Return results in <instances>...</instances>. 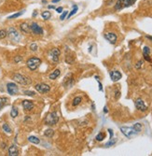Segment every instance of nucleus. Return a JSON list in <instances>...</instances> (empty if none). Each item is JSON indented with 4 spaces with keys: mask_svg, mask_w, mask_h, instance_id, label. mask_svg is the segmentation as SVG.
Masks as SVG:
<instances>
[{
    "mask_svg": "<svg viewBox=\"0 0 152 156\" xmlns=\"http://www.w3.org/2000/svg\"><path fill=\"white\" fill-rule=\"evenodd\" d=\"M135 2L136 0H117V2H116V4L114 6V9L119 11V10L125 9V8L131 7Z\"/></svg>",
    "mask_w": 152,
    "mask_h": 156,
    "instance_id": "obj_1",
    "label": "nucleus"
},
{
    "mask_svg": "<svg viewBox=\"0 0 152 156\" xmlns=\"http://www.w3.org/2000/svg\"><path fill=\"white\" fill-rule=\"evenodd\" d=\"M12 79L14 82H16L17 83H20L21 85H29V84L32 83V80L29 77H26L24 75L19 74V73H16V74H13L12 76Z\"/></svg>",
    "mask_w": 152,
    "mask_h": 156,
    "instance_id": "obj_2",
    "label": "nucleus"
},
{
    "mask_svg": "<svg viewBox=\"0 0 152 156\" xmlns=\"http://www.w3.org/2000/svg\"><path fill=\"white\" fill-rule=\"evenodd\" d=\"M58 121H59V116L56 111L50 112V113H49V114L46 116V118H45V124L49 126L55 125V124L58 123Z\"/></svg>",
    "mask_w": 152,
    "mask_h": 156,
    "instance_id": "obj_3",
    "label": "nucleus"
},
{
    "mask_svg": "<svg viewBox=\"0 0 152 156\" xmlns=\"http://www.w3.org/2000/svg\"><path fill=\"white\" fill-rule=\"evenodd\" d=\"M40 64H41V60H40L39 58H38V57H31V58L28 59L27 62H26L27 67L30 70H32V71L38 69V67L40 65Z\"/></svg>",
    "mask_w": 152,
    "mask_h": 156,
    "instance_id": "obj_4",
    "label": "nucleus"
},
{
    "mask_svg": "<svg viewBox=\"0 0 152 156\" xmlns=\"http://www.w3.org/2000/svg\"><path fill=\"white\" fill-rule=\"evenodd\" d=\"M120 131L128 138H133V135H135L137 134V132L134 130L133 127H128V126H122V127H120Z\"/></svg>",
    "mask_w": 152,
    "mask_h": 156,
    "instance_id": "obj_5",
    "label": "nucleus"
},
{
    "mask_svg": "<svg viewBox=\"0 0 152 156\" xmlns=\"http://www.w3.org/2000/svg\"><path fill=\"white\" fill-rule=\"evenodd\" d=\"M8 36H10V37L14 41H19L21 37H20L19 32L15 29L14 27H10L8 29Z\"/></svg>",
    "mask_w": 152,
    "mask_h": 156,
    "instance_id": "obj_6",
    "label": "nucleus"
},
{
    "mask_svg": "<svg viewBox=\"0 0 152 156\" xmlns=\"http://www.w3.org/2000/svg\"><path fill=\"white\" fill-rule=\"evenodd\" d=\"M35 89L40 93H46L48 92H49L50 87L46 83H38L35 86Z\"/></svg>",
    "mask_w": 152,
    "mask_h": 156,
    "instance_id": "obj_7",
    "label": "nucleus"
},
{
    "mask_svg": "<svg viewBox=\"0 0 152 156\" xmlns=\"http://www.w3.org/2000/svg\"><path fill=\"white\" fill-rule=\"evenodd\" d=\"M7 90L8 93H10V96H15L18 91H19V88L17 86V84L14 82H10V83L7 84Z\"/></svg>",
    "mask_w": 152,
    "mask_h": 156,
    "instance_id": "obj_8",
    "label": "nucleus"
},
{
    "mask_svg": "<svg viewBox=\"0 0 152 156\" xmlns=\"http://www.w3.org/2000/svg\"><path fill=\"white\" fill-rule=\"evenodd\" d=\"M30 30L32 31L33 34L35 35H42L43 29L41 26H39L37 23H32L30 25Z\"/></svg>",
    "mask_w": 152,
    "mask_h": 156,
    "instance_id": "obj_9",
    "label": "nucleus"
},
{
    "mask_svg": "<svg viewBox=\"0 0 152 156\" xmlns=\"http://www.w3.org/2000/svg\"><path fill=\"white\" fill-rule=\"evenodd\" d=\"M134 105H135V107L138 110H140V111H142V112L147 111V107L145 105L144 101H143L141 98H138V99H136V100L134 101Z\"/></svg>",
    "mask_w": 152,
    "mask_h": 156,
    "instance_id": "obj_10",
    "label": "nucleus"
},
{
    "mask_svg": "<svg viewBox=\"0 0 152 156\" xmlns=\"http://www.w3.org/2000/svg\"><path fill=\"white\" fill-rule=\"evenodd\" d=\"M105 38L107 40L109 43H111V44H116L118 37L116 34H114V33L108 32V33H106V34H105Z\"/></svg>",
    "mask_w": 152,
    "mask_h": 156,
    "instance_id": "obj_11",
    "label": "nucleus"
},
{
    "mask_svg": "<svg viewBox=\"0 0 152 156\" xmlns=\"http://www.w3.org/2000/svg\"><path fill=\"white\" fill-rule=\"evenodd\" d=\"M49 54L52 56V59L54 63H58L59 57H60V54H61V51L59 49H57V48H55V49H52V51H50Z\"/></svg>",
    "mask_w": 152,
    "mask_h": 156,
    "instance_id": "obj_12",
    "label": "nucleus"
},
{
    "mask_svg": "<svg viewBox=\"0 0 152 156\" xmlns=\"http://www.w3.org/2000/svg\"><path fill=\"white\" fill-rule=\"evenodd\" d=\"M122 75L121 73L118 71V70H112V71H110V78H111V80L114 82H119V79H121Z\"/></svg>",
    "mask_w": 152,
    "mask_h": 156,
    "instance_id": "obj_13",
    "label": "nucleus"
},
{
    "mask_svg": "<svg viewBox=\"0 0 152 156\" xmlns=\"http://www.w3.org/2000/svg\"><path fill=\"white\" fill-rule=\"evenodd\" d=\"M21 105H23L24 110H26V111H30L34 108V103L30 100H24L21 103Z\"/></svg>",
    "mask_w": 152,
    "mask_h": 156,
    "instance_id": "obj_14",
    "label": "nucleus"
},
{
    "mask_svg": "<svg viewBox=\"0 0 152 156\" xmlns=\"http://www.w3.org/2000/svg\"><path fill=\"white\" fill-rule=\"evenodd\" d=\"M149 54H150V49L147 46H145L144 47V49H143V56H144V58H145L146 61L151 63L152 60H151V58H150Z\"/></svg>",
    "mask_w": 152,
    "mask_h": 156,
    "instance_id": "obj_15",
    "label": "nucleus"
},
{
    "mask_svg": "<svg viewBox=\"0 0 152 156\" xmlns=\"http://www.w3.org/2000/svg\"><path fill=\"white\" fill-rule=\"evenodd\" d=\"M9 155L10 156H17L19 155V150L16 145H12L9 149Z\"/></svg>",
    "mask_w": 152,
    "mask_h": 156,
    "instance_id": "obj_16",
    "label": "nucleus"
},
{
    "mask_svg": "<svg viewBox=\"0 0 152 156\" xmlns=\"http://www.w3.org/2000/svg\"><path fill=\"white\" fill-rule=\"evenodd\" d=\"M73 82H74V79H73L72 74H68L66 78V82H63V85L66 87H70L73 84Z\"/></svg>",
    "mask_w": 152,
    "mask_h": 156,
    "instance_id": "obj_17",
    "label": "nucleus"
},
{
    "mask_svg": "<svg viewBox=\"0 0 152 156\" xmlns=\"http://www.w3.org/2000/svg\"><path fill=\"white\" fill-rule=\"evenodd\" d=\"M20 29L23 33L24 34H28L29 31H30V26L28 25V23H21L20 24Z\"/></svg>",
    "mask_w": 152,
    "mask_h": 156,
    "instance_id": "obj_18",
    "label": "nucleus"
},
{
    "mask_svg": "<svg viewBox=\"0 0 152 156\" xmlns=\"http://www.w3.org/2000/svg\"><path fill=\"white\" fill-rule=\"evenodd\" d=\"M60 75H61V70H60V69H55L53 72L49 74V79H56L57 78L60 76Z\"/></svg>",
    "mask_w": 152,
    "mask_h": 156,
    "instance_id": "obj_19",
    "label": "nucleus"
},
{
    "mask_svg": "<svg viewBox=\"0 0 152 156\" xmlns=\"http://www.w3.org/2000/svg\"><path fill=\"white\" fill-rule=\"evenodd\" d=\"M81 101H82L81 96H77V97H75L74 99H73L72 105L74 106V107H77V106H78L80 103H81Z\"/></svg>",
    "mask_w": 152,
    "mask_h": 156,
    "instance_id": "obj_20",
    "label": "nucleus"
},
{
    "mask_svg": "<svg viewBox=\"0 0 152 156\" xmlns=\"http://www.w3.org/2000/svg\"><path fill=\"white\" fill-rule=\"evenodd\" d=\"M28 140L30 141L31 143H33V144H39V142H40L39 138H38L37 137H34V135H31V137H29Z\"/></svg>",
    "mask_w": 152,
    "mask_h": 156,
    "instance_id": "obj_21",
    "label": "nucleus"
},
{
    "mask_svg": "<svg viewBox=\"0 0 152 156\" xmlns=\"http://www.w3.org/2000/svg\"><path fill=\"white\" fill-rule=\"evenodd\" d=\"M19 114V111H18V108L16 107H12L11 108V111H10V116L11 118H16Z\"/></svg>",
    "mask_w": 152,
    "mask_h": 156,
    "instance_id": "obj_22",
    "label": "nucleus"
},
{
    "mask_svg": "<svg viewBox=\"0 0 152 156\" xmlns=\"http://www.w3.org/2000/svg\"><path fill=\"white\" fill-rule=\"evenodd\" d=\"M44 135H45V137H47V138H52L53 137V135H54V131H53V129H47V130L45 131V133H44Z\"/></svg>",
    "mask_w": 152,
    "mask_h": 156,
    "instance_id": "obj_23",
    "label": "nucleus"
},
{
    "mask_svg": "<svg viewBox=\"0 0 152 156\" xmlns=\"http://www.w3.org/2000/svg\"><path fill=\"white\" fill-rule=\"evenodd\" d=\"M77 10H78V8H77V5H74V6H73V9L71 10L70 13H69V14L67 15V18L69 19V18H71V17H72L73 15H75V14L77 13Z\"/></svg>",
    "mask_w": 152,
    "mask_h": 156,
    "instance_id": "obj_24",
    "label": "nucleus"
},
{
    "mask_svg": "<svg viewBox=\"0 0 152 156\" xmlns=\"http://www.w3.org/2000/svg\"><path fill=\"white\" fill-rule=\"evenodd\" d=\"M41 16H42V18L44 19V20H49V19L52 17V13H50V11L46 10V11H43L42 13H41Z\"/></svg>",
    "mask_w": 152,
    "mask_h": 156,
    "instance_id": "obj_25",
    "label": "nucleus"
},
{
    "mask_svg": "<svg viewBox=\"0 0 152 156\" xmlns=\"http://www.w3.org/2000/svg\"><path fill=\"white\" fill-rule=\"evenodd\" d=\"M8 98L7 97H0V110H2V107L7 104Z\"/></svg>",
    "mask_w": 152,
    "mask_h": 156,
    "instance_id": "obj_26",
    "label": "nucleus"
},
{
    "mask_svg": "<svg viewBox=\"0 0 152 156\" xmlns=\"http://www.w3.org/2000/svg\"><path fill=\"white\" fill-rule=\"evenodd\" d=\"M105 138V134H104V133H99L98 135H96L95 137V139L97 140V141H102V140H104Z\"/></svg>",
    "mask_w": 152,
    "mask_h": 156,
    "instance_id": "obj_27",
    "label": "nucleus"
},
{
    "mask_svg": "<svg viewBox=\"0 0 152 156\" xmlns=\"http://www.w3.org/2000/svg\"><path fill=\"white\" fill-rule=\"evenodd\" d=\"M133 127L134 128V130H135L137 133H139V132L142 130V124H139V123H136V124H134Z\"/></svg>",
    "mask_w": 152,
    "mask_h": 156,
    "instance_id": "obj_28",
    "label": "nucleus"
},
{
    "mask_svg": "<svg viewBox=\"0 0 152 156\" xmlns=\"http://www.w3.org/2000/svg\"><path fill=\"white\" fill-rule=\"evenodd\" d=\"M2 128H3V130L5 131L6 133H8V134H10V133H11V129H10V125H9L8 124H3Z\"/></svg>",
    "mask_w": 152,
    "mask_h": 156,
    "instance_id": "obj_29",
    "label": "nucleus"
},
{
    "mask_svg": "<svg viewBox=\"0 0 152 156\" xmlns=\"http://www.w3.org/2000/svg\"><path fill=\"white\" fill-rule=\"evenodd\" d=\"M24 13V10H23V11H21V12H18V13L13 14V15H11V16H9V17H8V19H10V20H11V19L18 18V17L21 16V15H23Z\"/></svg>",
    "mask_w": 152,
    "mask_h": 156,
    "instance_id": "obj_30",
    "label": "nucleus"
},
{
    "mask_svg": "<svg viewBox=\"0 0 152 156\" xmlns=\"http://www.w3.org/2000/svg\"><path fill=\"white\" fill-rule=\"evenodd\" d=\"M74 61H75V59H74V57H72L71 55H67L66 57V62L67 64H69V65H72V64L74 63Z\"/></svg>",
    "mask_w": 152,
    "mask_h": 156,
    "instance_id": "obj_31",
    "label": "nucleus"
},
{
    "mask_svg": "<svg viewBox=\"0 0 152 156\" xmlns=\"http://www.w3.org/2000/svg\"><path fill=\"white\" fill-rule=\"evenodd\" d=\"M8 36V31L4 30V29H0V39L5 38Z\"/></svg>",
    "mask_w": 152,
    "mask_h": 156,
    "instance_id": "obj_32",
    "label": "nucleus"
},
{
    "mask_svg": "<svg viewBox=\"0 0 152 156\" xmlns=\"http://www.w3.org/2000/svg\"><path fill=\"white\" fill-rule=\"evenodd\" d=\"M116 142H117V139H113V140H112V138H111L109 142L106 143V144H105V147H110V146H113V145L116 144Z\"/></svg>",
    "mask_w": 152,
    "mask_h": 156,
    "instance_id": "obj_33",
    "label": "nucleus"
},
{
    "mask_svg": "<svg viewBox=\"0 0 152 156\" xmlns=\"http://www.w3.org/2000/svg\"><path fill=\"white\" fill-rule=\"evenodd\" d=\"M30 49H31V51H38V45L35 44V43H32V44L30 45Z\"/></svg>",
    "mask_w": 152,
    "mask_h": 156,
    "instance_id": "obj_34",
    "label": "nucleus"
},
{
    "mask_svg": "<svg viewBox=\"0 0 152 156\" xmlns=\"http://www.w3.org/2000/svg\"><path fill=\"white\" fill-rule=\"evenodd\" d=\"M67 14H68V11H67V10H66V11H63V13H62L61 16H60V20H61V21H63V20H64V19H66V17H67Z\"/></svg>",
    "mask_w": 152,
    "mask_h": 156,
    "instance_id": "obj_35",
    "label": "nucleus"
},
{
    "mask_svg": "<svg viewBox=\"0 0 152 156\" xmlns=\"http://www.w3.org/2000/svg\"><path fill=\"white\" fill-rule=\"evenodd\" d=\"M24 93L25 96H34L35 94V92H32V91H24Z\"/></svg>",
    "mask_w": 152,
    "mask_h": 156,
    "instance_id": "obj_36",
    "label": "nucleus"
},
{
    "mask_svg": "<svg viewBox=\"0 0 152 156\" xmlns=\"http://www.w3.org/2000/svg\"><path fill=\"white\" fill-rule=\"evenodd\" d=\"M21 60H23V57H21V56H20V55L16 56V57L14 58V62H15V63H19V62H21Z\"/></svg>",
    "mask_w": 152,
    "mask_h": 156,
    "instance_id": "obj_37",
    "label": "nucleus"
},
{
    "mask_svg": "<svg viewBox=\"0 0 152 156\" xmlns=\"http://www.w3.org/2000/svg\"><path fill=\"white\" fill-rule=\"evenodd\" d=\"M142 65H143V61H138L137 62V64L135 65V67H136V69H139V68L142 66Z\"/></svg>",
    "mask_w": 152,
    "mask_h": 156,
    "instance_id": "obj_38",
    "label": "nucleus"
},
{
    "mask_svg": "<svg viewBox=\"0 0 152 156\" xmlns=\"http://www.w3.org/2000/svg\"><path fill=\"white\" fill-rule=\"evenodd\" d=\"M119 97H120V92H119V90H117V91L115 92V98H116V99H119Z\"/></svg>",
    "mask_w": 152,
    "mask_h": 156,
    "instance_id": "obj_39",
    "label": "nucleus"
},
{
    "mask_svg": "<svg viewBox=\"0 0 152 156\" xmlns=\"http://www.w3.org/2000/svg\"><path fill=\"white\" fill-rule=\"evenodd\" d=\"M107 131H108V133L110 134V139H111V138H113V135H114V133H113V130H112V129H107Z\"/></svg>",
    "mask_w": 152,
    "mask_h": 156,
    "instance_id": "obj_40",
    "label": "nucleus"
},
{
    "mask_svg": "<svg viewBox=\"0 0 152 156\" xmlns=\"http://www.w3.org/2000/svg\"><path fill=\"white\" fill-rule=\"evenodd\" d=\"M55 9H56V11L58 12V13H62V12H63V7H59Z\"/></svg>",
    "mask_w": 152,
    "mask_h": 156,
    "instance_id": "obj_41",
    "label": "nucleus"
},
{
    "mask_svg": "<svg viewBox=\"0 0 152 156\" xmlns=\"http://www.w3.org/2000/svg\"><path fill=\"white\" fill-rule=\"evenodd\" d=\"M98 84H99V90L100 91H103V86H102V83L98 80Z\"/></svg>",
    "mask_w": 152,
    "mask_h": 156,
    "instance_id": "obj_42",
    "label": "nucleus"
},
{
    "mask_svg": "<svg viewBox=\"0 0 152 156\" xmlns=\"http://www.w3.org/2000/svg\"><path fill=\"white\" fill-rule=\"evenodd\" d=\"M146 37H147V38H148V39L151 40V41H152V36H146Z\"/></svg>",
    "mask_w": 152,
    "mask_h": 156,
    "instance_id": "obj_43",
    "label": "nucleus"
},
{
    "mask_svg": "<svg viewBox=\"0 0 152 156\" xmlns=\"http://www.w3.org/2000/svg\"><path fill=\"white\" fill-rule=\"evenodd\" d=\"M104 112H105V113H107V112H108V110H107V107H104Z\"/></svg>",
    "mask_w": 152,
    "mask_h": 156,
    "instance_id": "obj_44",
    "label": "nucleus"
},
{
    "mask_svg": "<svg viewBox=\"0 0 152 156\" xmlns=\"http://www.w3.org/2000/svg\"><path fill=\"white\" fill-rule=\"evenodd\" d=\"M48 8H49V9H55V7H54V6H48Z\"/></svg>",
    "mask_w": 152,
    "mask_h": 156,
    "instance_id": "obj_45",
    "label": "nucleus"
},
{
    "mask_svg": "<svg viewBox=\"0 0 152 156\" xmlns=\"http://www.w3.org/2000/svg\"><path fill=\"white\" fill-rule=\"evenodd\" d=\"M60 0H52V3H57V2H59Z\"/></svg>",
    "mask_w": 152,
    "mask_h": 156,
    "instance_id": "obj_46",
    "label": "nucleus"
},
{
    "mask_svg": "<svg viewBox=\"0 0 152 156\" xmlns=\"http://www.w3.org/2000/svg\"><path fill=\"white\" fill-rule=\"evenodd\" d=\"M37 14H38V12H37V11H35V12H34V13H33V16H34V17H35V16H37Z\"/></svg>",
    "mask_w": 152,
    "mask_h": 156,
    "instance_id": "obj_47",
    "label": "nucleus"
}]
</instances>
